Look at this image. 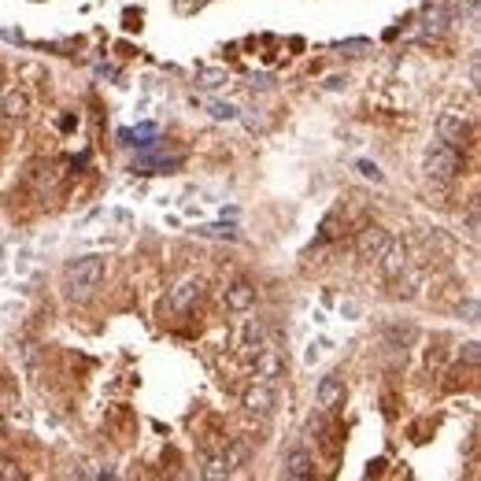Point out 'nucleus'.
<instances>
[{
  "label": "nucleus",
  "instance_id": "f257e3e1",
  "mask_svg": "<svg viewBox=\"0 0 481 481\" xmlns=\"http://www.w3.org/2000/svg\"><path fill=\"white\" fill-rule=\"evenodd\" d=\"M104 281V259L101 256H81L74 263H67V271H63V285H67V296L78 304H86L89 296L101 289Z\"/></svg>",
  "mask_w": 481,
  "mask_h": 481
},
{
  "label": "nucleus",
  "instance_id": "f03ea898",
  "mask_svg": "<svg viewBox=\"0 0 481 481\" xmlns=\"http://www.w3.org/2000/svg\"><path fill=\"white\" fill-rule=\"evenodd\" d=\"M459 171H463V156H459V148L444 145V141L437 137L434 145H429V152H426V174H429V178H437V181H452Z\"/></svg>",
  "mask_w": 481,
  "mask_h": 481
},
{
  "label": "nucleus",
  "instance_id": "7ed1b4c3",
  "mask_svg": "<svg viewBox=\"0 0 481 481\" xmlns=\"http://www.w3.org/2000/svg\"><path fill=\"white\" fill-rule=\"evenodd\" d=\"M389 244V230L385 226H363L359 230V237H356V252H359V259H367V263H374L378 256H381V248Z\"/></svg>",
  "mask_w": 481,
  "mask_h": 481
},
{
  "label": "nucleus",
  "instance_id": "20e7f679",
  "mask_svg": "<svg viewBox=\"0 0 481 481\" xmlns=\"http://www.w3.org/2000/svg\"><path fill=\"white\" fill-rule=\"evenodd\" d=\"M437 137H441L444 145H452V148H463V145H467V137H470V126L463 123L459 115L444 111L441 119H437Z\"/></svg>",
  "mask_w": 481,
  "mask_h": 481
},
{
  "label": "nucleus",
  "instance_id": "39448f33",
  "mask_svg": "<svg viewBox=\"0 0 481 481\" xmlns=\"http://www.w3.org/2000/svg\"><path fill=\"white\" fill-rule=\"evenodd\" d=\"M374 263H381V274H385V278H400V274L407 271V248H404L400 241L389 237V244L381 248V256H378Z\"/></svg>",
  "mask_w": 481,
  "mask_h": 481
},
{
  "label": "nucleus",
  "instance_id": "423d86ee",
  "mask_svg": "<svg viewBox=\"0 0 481 481\" xmlns=\"http://www.w3.org/2000/svg\"><path fill=\"white\" fill-rule=\"evenodd\" d=\"M244 411L248 414H263V419H267V414L274 411V404H278V396H274V389L271 385H263V381H259V385H252V389H244Z\"/></svg>",
  "mask_w": 481,
  "mask_h": 481
},
{
  "label": "nucleus",
  "instance_id": "0eeeda50",
  "mask_svg": "<svg viewBox=\"0 0 481 481\" xmlns=\"http://www.w3.org/2000/svg\"><path fill=\"white\" fill-rule=\"evenodd\" d=\"M200 293H204L200 278H186V281H178V285L171 289V307H174V311H189L196 300H200Z\"/></svg>",
  "mask_w": 481,
  "mask_h": 481
},
{
  "label": "nucleus",
  "instance_id": "6e6552de",
  "mask_svg": "<svg viewBox=\"0 0 481 481\" xmlns=\"http://www.w3.org/2000/svg\"><path fill=\"white\" fill-rule=\"evenodd\" d=\"M344 404V381L337 374H326L319 381V407L322 411H337Z\"/></svg>",
  "mask_w": 481,
  "mask_h": 481
},
{
  "label": "nucleus",
  "instance_id": "1a4fd4ad",
  "mask_svg": "<svg viewBox=\"0 0 481 481\" xmlns=\"http://www.w3.org/2000/svg\"><path fill=\"white\" fill-rule=\"evenodd\" d=\"M26 108H30V96H26L19 86H11V89H4V93H0V115H4L8 123L23 119V115H26Z\"/></svg>",
  "mask_w": 481,
  "mask_h": 481
},
{
  "label": "nucleus",
  "instance_id": "9d476101",
  "mask_svg": "<svg viewBox=\"0 0 481 481\" xmlns=\"http://www.w3.org/2000/svg\"><path fill=\"white\" fill-rule=\"evenodd\" d=\"M252 304H256V285L248 278H237L234 285L226 289V307L230 311H248Z\"/></svg>",
  "mask_w": 481,
  "mask_h": 481
},
{
  "label": "nucleus",
  "instance_id": "9b49d317",
  "mask_svg": "<svg viewBox=\"0 0 481 481\" xmlns=\"http://www.w3.org/2000/svg\"><path fill=\"white\" fill-rule=\"evenodd\" d=\"M315 474V463H311V455L307 452H289L285 455V477H311Z\"/></svg>",
  "mask_w": 481,
  "mask_h": 481
},
{
  "label": "nucleus",
  "instance_id": "f8f14e48",
  "mask_svg": "<svg viewBox=\"0 0 481 481\" xmlns=\"http://www.w3.org/2000/svg\"><path fill=\"white\" fill-rule=\"evenodd\" d=\"M119 137H123V145H141V148H152L156 126H152V123H145V126H137V130H119Z\"/></svg>",
  "mask_w": 481,
  "mask_h": 481
},
{
  "label": "nucleus",
  "instance_id": "ddd939ff",
  "mask_svg": "<svg viewBox=\"0 0 481 481\" xmlns=\"http://www.w3.org/2000/svg\"><path fill=\"white\" fill-rule=\"evenodd\" d=\"M181 159H156V156H141L134 159V171L137 174H159V171H174Z\"/></svg>",
  "mask_w": 481,
  "mask_h": 481
},
{
  "label": "nucleus",
  "instance_id": "4468645a",
  "mask_svg": "<svg viewBox=\"0 0 481 481\" xmlns=\"http://www.w3.org/2000/svg\"><path fill=\"white\" fill-rule=\"evenodd\" d=\"M200 237H219V241H237V230L230 222H211V226H200L196 230Z\"/></svg>",
  "mask_w": 481,
  "mask_h": 481
},
{
  "label": "nucleus",
  "instance_id": "2eb2a0df",
  "mask_svg": "<svg viewBox=\"0 0 481 481\" xmlns=\"http://www.w3.org/2000/svg\"><path fill=\"white\" fill-rule=\"evenodd\" d=\"M226 81V67H204L200 71V89H215Z\"/></svg>",
  "mask_w": 481,
  "mask_h": 481
},
{
  "label": "nucleus",
  "instance_id": "dca6fc26",
  "mask_svg": "<svg viewBox=\"0 0 481 481\" xmlns=\"http://www.w3.org/2000/svg\"><path fill=\"white\" fill-rule=\"evenodd\" d=\"M204 477H230V463L222 459V455H215V459H208L204 463V470H200Z\"/></svg>",
  "mask_w": 481,
  "mask_h": 481
},
{
  "label": "nucleus",
  "instance_id": "f3484780",
  "mask_svg": "<svg viewBox=\"0 0 481 481\" xmlns=\"http://www.w3.org/2000/svg\"><path fill=\"white\" fill-rule=\"evenodd\" d=\"M263 334H267V329H263V322H248V329H244V348H263Z\"/></svg>",
  "mask_w": 481,
  "mask_h": 481
},
{
  "label": "nucleus",
  "instance_id": "a211bd4d",
  "mask_svg": "<svg viewBox=\"0 0 481 481\" xmlns=\"http://www.w3.org/2000/svg\"><path fill=\"white\" fill-rule=\"evenodd\" d=\"M23 470H19V463L8 459V455H0V481H19Z\"/></svg>",
  "mask_w": 481,
  "mask_h": 481
},
{
  "label": "nucleus",
  "instance_id": "6ab92c4d",
  "mask_svg": "<svg viewBox=\"0 0 481 481\" xmlns=\"http://www.w3.org/2000/svg\"><path fill=\"white\" fill-rule=\"evenodd\" d=\"M359 174H363V178H374V181H381V171L374 167V163H367V159H359Z\"/></svg>",
  "mask_w": 481,
  "mask_h": 481
},
{
  "label": "nucleus",
  "instance_id": "aec40b11",
  "mask_svg": "<svg viewBox=\"0 0 481 481\" xmlns=\"http://www.w3.org/2000/svg\"><path fill=\"white\" fill-rule=\"evenodd\" d=\"M211 115H215V119H234V108H230V104H211Z\"/></svg>",
  "mask_w": 481,
  "mask_h": 481
},
{
  "label": "nucleus",
  "instance_id": "412c9836",
  "mask_svg": "<svg viewBox=\"0 0 481 481\" xmlns=\"http://www.w3.org/2000/svg\"><path fill=\"white\" fill-rule=\"evenodd\" d=\"M463 356H467V363H477V341H470V344H467V352H463Z\"/></svg>",
  "mask_w": 481,
  "mask_h": 481
}]
</instances>
